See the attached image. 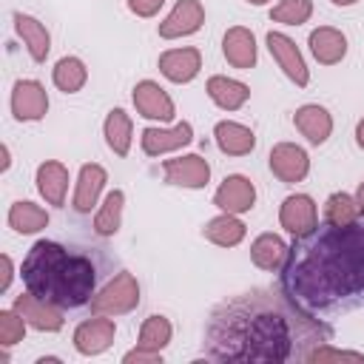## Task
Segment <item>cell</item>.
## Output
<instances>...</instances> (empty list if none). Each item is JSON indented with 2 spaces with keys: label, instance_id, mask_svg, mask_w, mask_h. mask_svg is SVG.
<instances>
[{
  "label": "cell",
  "instance_id": "1",
  "mask_svg": "<svg viewBox=\"0 0 364 364\" xmlns=\"http://www.w3.org/2000/svg\"><path fill=\"white\" fill-rule=\"evenodd\" d=\"M330 338L333 327L301 310L282 287H250L210 310L202 347L210 361L279 364L307 361V353Z\"/></svg>",
  "mask_w": 364,
  "mask_h": 364
},
{
  "label": "cell",
  "instance_id": "2",
  "mask_svg": "<svg viewBox=\"0 0 364 364\" xmlns=\"http://www.w3.org/2000/svg\"><path fill=\"white\" fill-rule=\"evenodd\" d=\"M279 282L301 310L324 321L364 307V219L353 225L321 222L296 236Z\"/></svg>",
  "mask_w": 364,
  "mask_h": 364
},
{
  "label": "cell",
  "instance_id": "3",
  "mask_svg": "<svg viewBox=\"0 0 364 364\" xmlns=\"http://www.w3.org/2000/svg\"><path fill=\"white\" fill-rule=\"evenodd\" d=\"M108 256L88 247H65L51 239H37L23 259L20 276L28 293L57 304L65 313L91 307L102 287Z\"/></svg>",
  "mask_w": 364,
  "mask_h": 364
},
{
  "label": "cell",
  "instance_id": "4",
  "mask_svg": "<svg viewBox=\"0 0 364 364\" xmlns=\"http://www.w3.org/2000/svg\"><path fill=\"white\" fill-rule=\"evenodd\" d=\"M139 307V282L134 273L128 270H119L114 273L100 290L97 296L91 299V313L97 316H125V313H134Z\"/></svg>",
  "mask_w": 364,
  "mask_h": 364
},
{
  "label": "cell",
  "instance_id": "5",
  "mask_svg": "<svg viewBox=\"0 0 364 364\" xmlns=\"http://www.w3.org/2000/svg\"><path fill=\"white\" fill-rule=\"evenodd\" d=\"M264 43H267L270 57H273V60H276V65L282 68V74H284L293 85L304 88V85L310 82V68H307V63H304V57H301L299 46H296L284 31H267Z\"/></svg>",
  "mask_w": 364,
  "mask_h": 364
},
{
  "label": "cell",
  "instance_id": "6",
  "mask_svg": "<svg viewBox=\"0 0 364 364\" xmlns=\"http://www.w3.org/2000/svg\"><path fill=\"white\" fill-rule=\"evenodd\" d=\"M11 114L17 122H40L48 114V94L40 80H17L11 85Z\"/></svg>",
  "mask_w": 364,
  "mask_h": 364
},
{
  "label": "cell",
  "instance_id": "7",
  "mask_svg": "<svg viewBox=\"0 0 364 364\" xmlns=\"http://www.w3.org/2000/svg\"><path fill=\"white\" fill-rule=\"evenodd\" d=\"M267 165H270L273 176L279 182H284V185H296V182H301L310 173V156L296 142H276L270 148Z\"/></svg>",
  "mask_w": 364,
  "mask_h": 364
},
{
  "label": "cell",
  "instance_id": "8",
  "mask_svg": "<svg viewBox=\"0 0 364 364\" xmlns=\"http://www.w3.org/2000/svg\"><path fill=\"white\" fill-rule=\"evenodd\" d=\"M162 176H165L168 185L199 191L210 182V165L199 154H182V156H173V159L162 162Z\"/></svg>",
  "mask_w": 364,
  "mask_h": 364
},
{
  "label": "cell",
  "instance_id": "9",
  "mask_svg": "<svg viewBox=\"0 0 364 364\" xmlns=\"http://www.w3.org/2000/svg\"><path fill=\"white\" fill-rule=\"evenodd\" d=\"M11 307L26 318L28 327H34V330H40V333H60L63 324H65V318H63L65 310H60L57 304H51V301H46V299L34 296V293H28V290L20 293V296H14V304H11Z\"/></svg>",
  "mask_w": 364,
  "mask_h": 364
},
{
  "label": "cell",
  "instance_id": "10",
  "mask_svg": "<svg viewBox=\"0 0 364 364\" xmlns=\"http://www.w3.org/2000/svg\"><path fill=\"white\" fill-rule=\"evenodd\" d=\"M131 100H134V108L139 117L145 119H156V122H171L176 117V108H173V100L168 97V91L154 82V80H139L131 91Z\"/></svg>",
  "mask_w": 364,
  "mask_h": 364
},
{
  "label": "cell",
  "instance_id": "11",
  "mask_svg": "<svg viewBox=\"0 0 364 364\" xmlns=\"http://www.w3.org/2000/svg\"><path fill=\"white\" fill-rule=\"evenodd\" d=\"M114 336H117L114 318L94 313L91 318L77 324V330H74V350L80 355H100V353H105L114 344Z\"/></svg>",
  "mask_w": 364,
  "mask_h": 364
},
{
  "label": "cell",
  "instance_id": "12",
  "mask_svg": "<svg viewBox=\"0 0 364 364\" xmlns=\"http://www.w3.org/2000/svg\"><path fill=\"white\" fill-rule=\"evenodd\" d=\"M202 23H205V6L199 0H176L156 31L162 40H179L196 34Z\"/></svg>",
  "mask_w": 364,
  "mask_h": 364
},
{
  "label": "cell",
  "instance_id": "13",
  "mask_svg": "<svg viewBox=\"0 0 364 364\" xmlns=\"http://www.w3.org/2000/svg\"><path fill=\"white\" fill-rule=\"evenodd\" d=\"M191 142H193V125L188 119L176 122L173 128H154V125H148L139 134V145H142L145 156H162V154L185 148Z\"/></svg>",
  "mask_w": 364,
  "mask_h": 364
},
{
  "label": "cell",
  "instance_id": "14",
  "mask_svg": "<svg viewBox=\"0 0 364 364\" xmlns=\"http://www.w3.org/2000/svg\"><path fill=\"white\" fill-rule=\"evenodd\" d=\"M279 225L293 239L310 233L318 225V208H316L313 196H307V193H290L282 202V208H279Z\"/></svg>",
  "mask_w": 364,
  "mask_h": 364
},
{
  "label": "cell",
  "instance_id": "15",
  "mask_svg": "<svg viewBox=\"0 0 364 364\" xmlns=\"http://www.w3.org/2000/svg\"><path fill=\"white\" fill-rule=\"evenodd\" d=\"M213 205L222 213H247L256 205V185L242 176V173H230L222 179V185L213 193Z\"/></svg>",
  "mask_w": 364,
  "mask_h": 364
},
{
  "label": "cell",
  "instance_id": "16",
  "mask_svg": "<svg viewBox=\"0 0 364 364\" xmlns=\"http://www.w3.org/2000/svg\"><path fill=\"white\" fill-rule=\"evenodd\" d=\"M156 65H159V74H162L168 82L185 85V82L196 80V74H199V68H202V54H199V48H193V46L168 48V51L159 54Z\"/></svg>",
  "mask_w": 364,
  "mask_h": 364
},
{
  "label": "cell",
  "instance_id": "17",
  "mask_svg": "<svg viewBox=\"0 0 364 364\" xmlns=\"http://www.w3.org/2000/svg\"><path fill=\"white\" fill-rule=\"evenodd\" d=\"M108 182V173L102 165L97 162H85L77 173V185H74V199H71V208L77 216H85L91 213L97 205H100V196H102V188Z\"/></svg>",
  "mask_w": 364,
  "mask_h": 364
},
{
  "label": "cell",
  "instance_id": "18",
  "mask_svg": "<svg viewBox=\"0 0 364 364\" xmlns=\"http://www.w3.org/2000/svg\"><path fill=\"white\" fill-rule=\"evenodd\" d=\"M34 182H37V191L40 196L46 199V205L51 208H63L65 205V196H68V168L57 159H46L37 165V173H34Z\"/></svg>",
  "mask_w": 364,
  "mask_h": 364
},
{
  "label": "cell",
  "instance_id": "19",
  "mask_svg": "<svg viewBox=\"0 0 364 364\" xmlns=\"http://www.w3.org/2000/svg\"><path fill=\"white\" fill-rule=\"evenodd\" d=\"M222 54L225 60L233 65V68H253L256 65V57H259V48H256V37L250 28L245 26H230L222 37Z\"/></svg>",
  "mask_w": 364,
  "mask_h": 364
},
{
  "label": "cell",
  "instance_id": "20",
  "mask_svg": "<svg viewBox=\"0 0 364 364\" xmlns=\"http://www.w3.org/2000/svg\"><path fill=\"white\" fill-rule=\"evenodd\" d=\"M293 125L296 131L310 142V145H324L333 134V117L324 105H316V102H307L301 108H296L293 114Z\"/></svg>",
  "mask_w": 364,
  "mask_h": 364
},
{
  "label": "cell",
  "instance_id": "21",
  "mask_svg": "<svg viewBox=\"0 0 364 364\" xmlns=\"http://www.w3.org/2000/svg\"><path fill=\"white\" fill-rule=\"evenodd\" d=\"M11 20H14V31H17V37L23 40L28 57H31L34 63H46V57H48V51H51V34H48L46 23H40L37 17L23 14V11H14Z\"/></svg>",
  "mask_w": 364,
  "mask_h": 364
},
{
  "label": "cell",
  "instance_id": "22",
  "mask_svg": "<svg viewBox=\"0 0 364 364\" xmlns=\"http://www.w3.org/2000/svg\"><path fill=\"white\" fill-rule=\"evenodd\" d=\"M307 46H310V54L321 65H336V63H341L347 57V37L333 26L313 28L310 37H307Z\"/></svg>",
  "mask_w": 364,
  "mask_h": 364
},
{
  "label": "cell",
  "instance_id": "23",
  "mask_svg": "<svg viewBox=\"0 0 364 364\" xmlns=\"http://www.w3.org/2000/svg\"><path fill=\"white\" fill-rule=\"evenodd\" d=\"M213 139H216V148L228 156H247L256 148V134L247 125L233 122V119L216 122L213 125Z\"/></svg>",
  "mask_w": 364,
  "mask_h": 364
},
{
  "label": "cell",
  "instance_id": "24",
  "mask_svg": "<svg viewBox=\"0 0 364 364\" xmlns=\"http://www.w3.org/2000/svg\"><path fill=\"white\" fill-rule=\"evenodd\" d=\"M205 91H208L210 102L219 105L222 111H239L250 100V88L242 80H233V77H225V74L208 77Z\"/></svg>",
  "mask_w": 364,
  "mask_h": 364
},
{
  "label": "cell",
  "instance_id": "25",
  "mask_svg": "<svg viewBox=\"0 0 364 364\" xmlns=\"http://www.w3.org/2000/svg\"><path fill=\"white\" fill-rule=\"evenodd\" d=\"M287 250L290 245L279 236V233H262L253 239L250 245V262L259 267V270H267V273H279L284 259H287Z\"/></svg>",
  "mask_w": 364,
  "mask_h": 364
},
{
  "label": "cell",
  "instance_id": "26",
  "mask_svg": "<svg viewBox=\"0 0 364 364\" xmlns=\"http://www.w3.org/2000/svg\"><path fill=\"white\" fill-rule=\"evenodd\" d=\"M102 136H105V145L117 156H128L131 139H134V122H131L125 108H111L108 111V117L102 122Z\"/></svg>",
  "mask_w": 364,
  "mask_h": 364
},
{
  "label": "cell",
  "instance_id": "27",
  "mask_svg": "<svg viewBox=\"0 0 364 364\" xmlns=\"http://www.w3.org/2000/svg\"><path fill=\"white\" fill-rule=\"evenodd\" d=\"M245 233H247V228L236 213H219V216L208 219L202 228V236L208 242H213L216 247H236L245 239Z\"/></svg>",
  "mask_w": 364,
  "mask_h": 364
},
{
  "label": "cell",
  "instance_id": "28",
  "mask_svg": "<svg viewBox=\"0 0 364 364\" xmlns=\"http://www.w3.org/2000/svg\"><path fill=\"white\" fill-rule=\"evenodd\" d=\"M9 228H11L14 233H23V236L40 233L43 228H48V210L40 208L37 202L17 199V202L9 208Z\"/></svg>",
  "mask_w": 364,
  "mask_h": 364
},
{
  "label": "cell",
  "instance_id": "29",
  "mask_svg": "<svg viewBox=\"0 0 364 364\" xmlns=\"http://www.w3.org/2000/svg\"><path fill=\"white\" fill-rule=\"evenodd\" d=\"M122 208H125V193H122L119 188L108 191L105 199L97 205V213H94V233L102 236V239L114 236V233L119 230V225H122Z\"/></svg>",
  "mask_w": 364,
  "mask_h": 364
},
{
  "label": "cell",
  "instance_id": "30",
  "mask_svg": "<svg viewBox=\"0 0 364 364\" xmlns=\"http://www.w3.org/2000/svg\"><path fill=\"white\" fill-rule=\"evenodd\" d=\"M51 82L63 94H77L88 82V68H85V63L80 57H60L54 63V68H51Z\"/></svg>",
  "mask_w": 364,
  "mask_h": 364
},
{
  "label": "cell",
  "instance_id": "31",
  "mask_svg": "<svg viewBox=\"0 0 364 364\" xmlns=\"http://www.w3.org/2000/svg\"><path fill=\"white\" fill-rule=\"evenodd\" d=\"M171 336H173V327L165 316L154 313L148 316L142 324H139V336H136V347H145V350H154V353H162L168 344H171Z\"/></svg>",
  "mask_w": 364,
  "mask_h": 364
},
{
  "label": "cell",
  "instance_id": "32",
  "mask_svg": "<svg viewBox=\"0 0 364 364\" xmlns=\"http://www.w3.org/2000/svg\"><path fill=\"white\" fill-rule=\"evenodd\" d=\"M361 219V210H358V202L355 196L344 193V191H336L327 196L324 202V222L330 225H353Z\"/></svg>",
  "mask_w": 364,
  "mask_h": 364
},
{
  "label": "cell",
  "instance_id": "33",
  "mask_svg": "<svg viewBox=\"0 0 364 364\" xmlns=\"http://www.w3.org/2000/svg\"><path fill=\"white\" fill-rule=\"evenodd\" d=\"M313 14V0H279L270 9V20L282 26H301Z\"/></svg>",
  "mask_w": 364,
  "mask_h": 364
},
{
  "label": "cell",
  "instance_id": "34",
  "mask_svg": "<svg viewBox=\"0 0 364 364\" xmlns=\"http://www.w3.org/2000/svg\"><path fill=\"white\" fill-rule=\"evenodd\" d=\"M26 318L11 307V310H0V347H14L17 341H23L26 336Z\"/></svg>",
  "mask_w": 364,
  "mask_h": 364
},
{
  "label": "cell",
  "instance_id": "35",
  "mask_svg": "<svg viewBox=\"0 0 364 364\" xmlns=\"http://www.w3.org/2000/svg\"><path fill=\"white\" fill-rule=\"evenodd\" d=\"M330 361H353V364H364V355L355 353V350H338V347H333L330 341L316 344V347L307 353V364H330Z\"/></svg>",
  "mask_w": 364,
  "mask_h": 364
},
{
  "label": "cell",
  "instance_id": "36",
  "mask_svg": "<svg viewBox=\"0 0 364 364\" xmlns=\"http://www.w3.org/2000/svg\"><path fill=\"white\" fill-rule=\"evenodd\" d=\"M125 3H128L131 14H136V17H154L165 6V0H125Z\"/></svg>",
  "mask_w": 364,
  "mask_h": 364
},
{
  "label": "cell",
  "instance_id": "37",
  "mask_svg": "<svg viewBox=\"0 0 364 364\" xmlns=\"http://www.w3.org/2000/svg\"><path fill=\"white\" fill-rule=\"evenodd\" d=\"M122 361L125 364H156V361H162V353H154V350H145V347H134V350H128L125 355H122Z\"/></svg>",
  "mask_w": 364,
  "mask_h": 364
},
{
  "label": "cell",
  "instance_id": "38",
  "mask_svg": "<svg viewBox=\"0 0 364 364\" xmlns=\"http://www.w3.org/2000/svg\"><path fill=\"white\" fill-rule=\"evenodd\" d=\"M0 267H3V276H0V293H6L9 284H11V276H14V267H11V256H9V253L0 256Z\"/></svg>",
  "mask_w": 364,
  "mask_h": 364
},
{
  "label": "cell",
  "instance_id": "39",
  "mask_svg": "<svg viewBox=\"0 0 364 364\" xmlns=\"http://www.w3.org/2000/svg\"><path fill=\"white\" fill-rule=\"evenodd\" d=\"M355 145L364 151V117L355 122Z\"/></svg>",
  "mask_w": 364,
  "mask_h": 364
},
{
  "label": "cell",
  "instance_id": "40",
  "mask_svg": "<svg viewBox=\"0 0 364 364\" xmlns=\"http://www.w3.org/2000/svg\"><path fill=\"white\" fill-rule=\"evenodd\" d=\"M355 202H358V210H361V216H364V182H361L358 191H355Z\"/></svg>",
  "mask_w": 364,
  "mask_h": 364
},
{
  "label": "cell",
  "instance_id": "41",
  "mask_svg": "<svg viewBox=\"0 0 364 364\" xmlns=\"http://www.w3.org/2000/svg\"><path fill=\"white\" fill-rule=\"evenodd\" d=\"M11 165V156H9V145H3V171H9Z\"/></svg>",
  "mask_w": 364,
  "mask_h": 364
},
{
  "label": "cell",
  "instance_id": "42",
  "mask_svg": "<svg viewBox=\"0 0 364 364\" xmlns=\"http://www.w3.org/2000/svg\"><path fill=\"white\" fill-rule=\"evenodd\" d=\"M330 3H333V6H341V9H344V6H353V3H358V0H330Z\"/></svg>",
  "mask_w": 364,
  "mask_h": 364
},
{
  "label": "cell",
  "instance_id": "43",
  "mask_svg": "<svg viewBox=\"0 0 364 364\" xmlns=\"http://www.w3.org/2000/svg\"><path fill=\"white\" fill-rule=\"evenodd\" d=\"M250 6H264V3H270V0H247Z\"/></svg>",
  "mask_w": 364,
  "mask_h": 364
}]
</instances>
